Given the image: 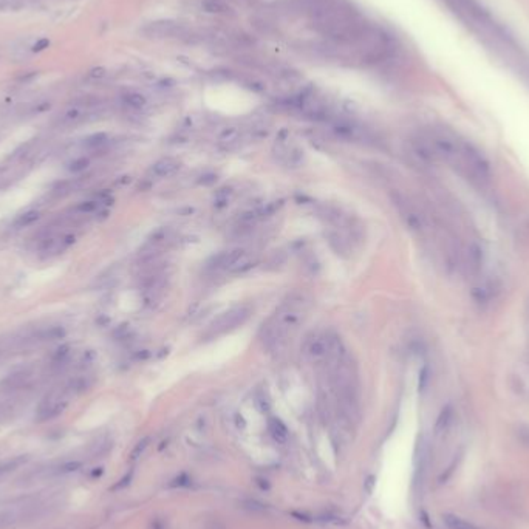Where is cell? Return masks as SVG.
<instances>
[{
    "mask_svg": "<svg viewBox=\"0 0 529 529\" xmlns=\"http://www.w3.org/2000/svg\"><path fill=\"white\" fill-rule=\"evenodd\" d=\"M421 141L424 142L432 161H444L475 184H484L489 181V163L471 142L446 132H432L426 138H421Z\"/></svg>",
    "mask_w": 529,
    "mask_h": 529,
    "instance_id": "obj_1",
    "label": "cell"
},
{
    "mask_svg": "<svg viewBox=\"0 0 529 529\" xmlns=\"http://www.w3.org/2000/svg\"><path fill=\"white\" fill-rule=\"evenodd\" d=\"M339 341L336 339H331L328 334H313L308 341L304 345V353L305 359L311 364H320L325 362L330 358H336L337 361L342 359V356H339Z\"/></svg>",
    "mask_w": 529,
    "mask_h": 529,
    "instance_id": "obj_2",
    "label": "cell"
},
{
    "mask_svg": "<svg viewBox=\"0 0 529 529\" xmlns=\"http://www.w3.org/2000/svg\"><path fill=\"white\" fill-rule=\"evenodd\" d=\"M251 316V308L246 305H237L221 313L217 319H214L206 331L208 336L215 337L220 334H226L239 327H242Z\"/></svg>",
    "mask_w": 529,
    "mask_h": 529,
    "instance_id": "obj_3",
    "label": "cell"
},
{
    "mask_svg": "<svg viewBox=\"0 0 529 529\" xmlns=\"http://www.w3.org/2000/svg\"><path fill=\"white\" fill-rule=\"evenodd\" d=\"M392 200H393L395 206L398 208L405 226L410 231L417 232V234H423L429 228L427 215L423 211H420L410 200H407L404 195L396 194V192L392 194Z\"/></svg>",
    "mask_w": 529,
    "mask_h": 529,
    "instance_id": "obj_4",
    "label": "cell"
},
{
    "mask_svg": "<svg viewBox=\"0 0 529 529\" xmlns=\"http://www.w3.org/2000/svg\"><path fill=\"white\" fill-rule=\"evenodd\" d=\"M246 251L243 248H232L228 251H221L215 255H212L208 261V268L214 271H228L232 273L237 261L243 257Z\"/></svg>",
    "mask_w": 529,
    "mask_h": 529,
    "instance_id": "obj_5",
    "label": "cell"
},
{
    "mask_svg": "<svg viewBox=\"0 0 529 529\" xmlns=\"http://www.w3.org/2000/svg\"><path fill=\"white\" fill-rule=\"evenodd\" d=\"M144 33L150 37H177L184 33V28L177 22L161 20V22H155L145 26Z\"/></svg>",
    "mask_w": 529,
    "mask_h": 529,
    "instance_id": "obj_6",
    "label": "cell"
},
{
    "mask_svg": "<svg viewBox=\"0 0 529 529\" xmlns=\"http://www.w3.org/2000/svg\"><path fill=\"white\" fill-rule=\"evenodd\" d=\"M180 169H181L180 161H177L173 158H161L152 166L150 172L158 178H169V177H173Z\"/></svg>",
    "mask_w": 529,
    "mask_h": 529,
    "instance_id": "obj_7",
    "label": "cell"
},
{
    "mask_svg": "<svg viewBox=\"0 0 529 529\" xmlns=\"http://www.w3.org/2000/svg\"><path fill=\"white\" fill-rule=\"evenodd\" d=\"M333 132L342 139H348V141H356L359 138H362V130L351 124V123H347V121H336L333 126H331Z\"/></svg>",
    "mask_w": 529,
    "mask_h": 529,
    "instance_id": "obj_8",
    "label": "cell"
},
{
    "mask_svg": "<svg viewBox=\"0 0 529 529\" xmlns=\"http://www.w3.org/2000/svg\"><path fill=\"white\" fill-rule=\"evenodd\" d=\"M268 430L277 443H285L288 439V427L285 426V423L280 418H276V417L270 418L268 420Z\"/></svg>",
    "mask_w": 529,
    "mask_h": 529,
    "instance_id": "obj_9",
    "label": "cell"
},
{
    "mask_svg": "<svg viewBox=\"0 0 529 529\" xmlns=\"http://www.w3.org/2000/svg\"><path fill=\"white\" fill-rule=\"evenodd\" d=\"M85 108H87V107L82 105L81 102H74V104H73L70 108H67V111L64 113L62 121H64L65 124H74V123L81 121L82 116H84V113L87 111Z\"/></svg>",
    "mask_w": 529,
    "mask_h": 529,
    "instance_id": "obj_10",
    "label": "cell"
},
{
    "mask_svg": "<svg viewBox=\"0 0 529 529\" xmlns=\"http://www.w3.org/2000/svg\"><path fill=\"white\" fill-rule=\"evenodd\" d=\"M443 521L446 523V526L449 529H478L474 523L455 515V514H444L443 515Z\"/></svg>",
    "mask_w": 529,
    "mask_h": 529,
    "instance_id": "obj_11",
    "label": "cell"
},
{
    "mask_svg": "<svg viewBox=\"0 0 529 529\" xmlns=\"http://www.w3.org/2000/svg\"><path fill=\"white\" fill-rule=\"evenodd\" d=\"M320 217H324L330 224H334V226H344L345 224V217L341 214V211H337L334 208H322L320 211Z\"/></svg>",
    "mask_w": 529,
    "mask_h": 529,
    "instance_id": "obj_12",
    "label": "cell"
},
{
    "mask_svg": "<svg viewBox=\"0 0 529 529\" xmlns=\"http://www.w3.org/2000/svg\"><path fill=\"white\" fill-rule=\"evenodd\" d=\"M28 461V457L26 455H19V457H14L11 460H7L4 463H0V478H2L4 475H7L8 472L23 466L25 463Z\"/></svg>",
    "mask_w": 529,
    "mask_h": 529,
    "instance_id": "obj_13",
    "label": "cell"
},
{
    "mask_svg": "<svg viewBox=\"0 0 529 529\" xmlns=\"http://www.w3.org/2000/svg\"><path fill=\"white\" fill-rule=\"evenodd\" d=\"M123 101H124L126 105H129L130 108H135V110H141V108H144L145 104H147L145 96L141 95V93H136V92L126 93V95L123 96Z\"/></svg>",
    "mask_w": 529,
    "mask_h": 529,
    "instance_id": "obj_14",
    "label": "cell"
},
{
    "mask_svg": "<svg viewBox=\"0 0 529 529\" xmlns=\"http://www.w3.org/2000/svg\"><path fill=\"white\" fill-rule=\"evenodd\" d=\"M450 423H452V410H450L449 407H446V408L439 413V417H438V420H436L435 433H436V435L444 433V432L449 429Z\"/></svg>",
    "mask_w": 529,
    "mask_h": 529,
    "instance_id": "obj_15",
    "label": "cell"
},
{
    "mask_svg": "<svg viewBox=\"0 0 529 529\" xmlns=\"http://www.w3.org/2000/svg\"><path fill=\"white\" fill-rule=\"evenodd\" d=\"M65 336V330L62 327H48L39 333V339L42 341H57Z\"/></svg>",
    "mask_w": 529,
    "mask_h": 529,
    "instance_id": "obj_16",
    "label": "cell"
},
{
    "mask_svg": "<svg viewBox=\"0 0 529 529\" xmlns=\"http://www.w3.org/2000/svg\"><path fill=\"white\" fill-rule=\"evenodd\" d=\"M39 218H41V214H39V212H37V211H30V212L22 214V215L14 221V226H16V228H26V226L36 223Z\"/></svg>",
    "mask_w": 529,
    "mask_h": 529,
    "instance_id": "obj_17",
    "label": "cell"
},
{
    "mask_svg": "<svg viewBox=\"0 0 529 529\" xmlns=\"http://www.w3.org/2000/svg\"><path fill=\"white\" fill-rule=\"evenodd\" d=\"M90 164V160L85 158V157H79V158H74L73 161H70L67 164V169L73 173H79L82 170H85Z\"/></svg>",
    "mask_w": 529,
    "mask_h": 529,
    "instance_id": "obj_18",
    "label": "cell"
},
{
    "mask_svg": "<svg viewBox=\"0 0 529 529\" xmlns=\"http://www.w3.org/2000/svg\"><path fill=\"white\" fill-rule=\"evenodd\" d=\"M107 141H108V136L105 133H95L84 141V145L89 149H98V147H102Z\"/></svg>",
    "mask_w": 529,
    "mask_h": 529,
    "instance_id": "obj_19",
    "label": "cell"
},
{
    "mask_svg": "<svg viewBox=\"0 0 529 529\" xmlns=\"http://www.w3.org/2000/svg\"><path fill=\"white\" fill-rule=\"evenodd\" d=\"M239 138H240V130H239L237 127H226V129L220 133V141H221V142H226V144L236 142Z\"/></svg>",
    "mask_w": 529,
    "mask_h": 529,
    "instance_id": "obj_20",
    "label": "cell"
},
{
    "mask_svg": "<svg viewBox=\"0 0 529 529\" xmlns=\"http://www.w3.org/2000/svg\"><path fill=\"white\" fill-rule=\"evenodd\" d=\"M229 197H231V189H220V191L215 194V198H214V203L217 208H223L228 204L229 201Z\"/></svg>",
    "mask_w": 529,
    "mask_h": 529,
    "instance_id": "obj_21",
    "label": "cell"
},
{
    "mask_svg": "<svg viewBox=\"0 0 529 529\" xmlns=\"http://www.w3.org/2000/svg\"><path fill=\"white\" fill-rule=\"evenodd\" d=\"M203 7L209 13H224L226 10H229L223 2H218V0H208V2L203 4Z\"/></svg>",
    "mask_w": 529,
    "mask_h": 529,
    "instance_id": "obj_22",
    "label": "cell"
},
{
    "mask_svg": "<svg viewBox=\"0 0 529 529\" xmlns=\"http://www.w3.org/2000/svg\"><path fill=\"white\" fill-rule=\"evenodd\" d=\"M149 443H150L149 438H142L141 441H138V444L133 447V450H132V453H130V460H133V461L138 460V458L142 455V453H144V450L147 449Z\"/></svg>",
    "mask_w": 529,
    "mask_h": 529,
    "instance_id": "obj_23",
    "label": "cell"
},
{
    "mask_svg": "<svg viewBox=\"0 0 529 529\" xmlns=\"http://www.w3.org/2000/svg\"><path fill=\"white\" fill-rule=\"evenodd\" d=\"M82 467V463L81 461H67L64 464H61L56 471V474H70V472H74Z\"/></svg>",
    "mask_w": 529,
    "mask_h": 529,
    "instance_id": "obj_24",
    "label": "cell"
},
{
    "mask_svg": "<svg viewBox=\"0 0 529 529\" xmlns=\"http://www.w3.org/2000/svg\"><path fill=\"white\" fill-rule=\"evenodd\" d=\"M68 355H70V351H68V347H67V345L57 348L56 353H54V356H53V364H64V362L67 361Z\"/></svg>",
    "mask_w": 529,
    "mask_h": 529,
    "instance_id": "obj_25",
    "label": "cell"
},
{
    "mask_svg": "<svg viewBox=\"0 0 529 529\" xmlns=\"http://www.w3.org/2000/svg\"><path fill=\"white\" fill-rule=\"evenodd\" d=\"M98 209V201H84L76 206V211L81 214H92Z\"/></svg>",
    "mask_w": 529,
    "mask_h": 529,
    "instance_id": "obj_26",
    "label": "cell"
},
{
    "mask_svg": "<svg viewBox=\"0 0 529 529\" xmlns=\"http://www.w3.org/2000/svg\"><path fill=\"white\" fill-rule=\"evenodd\" d=\"M243 505H245V508H246V509L254 511V512H263L264 509H267V508H264L261 503H258V502H255V500H246Z\"/></svg>",
    "mask_w": 529,
    "mask_h": 529,
    "instance_id": "obj_27",
    "label": "cell"
},
{
    "mask_svg": "<svg viewBox=\"0 0 529 529\" xmlns=\"http://www.w3.org/2000/svg\"><path fill=\"white\" fill-rule=\"evenodd\" d=\"M132 477H133V472L130 471L126 477H123L121 480H120V483H116L115 486H113V490H116V489H123V487H126V486H129L130 484V481H132Z\"/></svg>",
    "mask_w": 529,
    "mask_h": 529,
    "instance_id": "obj_28",
    "label": "cell"
},
{
    "mask_svg": "<svg viewBox=\"0 0 529 529\" xmlns=\"http://www.w3.org/2000/svg\"><path fill=\"white\" fill-rule=\"evenodd\" d=\"M48 47H50V39L44 37V39H39V41H37V42L34 44L33 51H42V50H45V48H48Z\"/></svg>",
    "mask_w": 529,
    "mask_h": 529,
    "instance_id": "obj_29",
    "label": "cell"
},
{
    "mask_svg": "<svg viewBox=\"0 0 529 529\" xmlns=\"http://www.w3.org/2000/svg\"><path fill=\"white\" fill-rule=\"evenodd\" d=\"M257 405H258V408H260L261 412H268V410H270V401H268V398L264 396V395L258 396V398H257Z\"/></svg>",
    "mask_w": 529,
    "mask_h": 529,
    "instance_id": "obj_30",
    "label": "cell"
},
{
    "mask_svg": "<svg viewBox=\"0 0 529 529\" xmlns=\"http://www.w3.org/2000/svg\"><path fill=\"white\" fill-rule=\"evenodd\" d=\"M105 68L104 67H96V68H93L92 71H90V78H93V79H101V78H104L105 76Z\"/></svg>",
    "mask_w": 529,
    "mask_h": 529,
    "instance_id": "obj_31",
    "label": "cell"
},
{
    "mask_svg": "<svg viewBox=\"0 0 529 529\" xmlns=\"http://www.w3.org/2000/svg\"><path fill=\"white\" fill-rule=\"evenodd\" d=\"M215 181H217V175H214V173H208V175L201 177L200 184H203V186H211V184H214Z\"/></svg>",
    "mask_w": 529,
    "mask_h": 529,
    "instance_id": "obj_32",
    "label": "cell"
},
{
    "mask_svg": "<svg viewBox=\"0 0 529 529\" xmlns=\"http://www.w3.org/2000/svg\"><path fill=\"white\" fill-rule=\"evenodd\" d=\"M373 487H374V477L370 475V477L364 481V489H365L367 494H371V492H373Z\"/></svg>",
    "mask_w": 529,
    "mask_h": 529,
    "instance_id": "obj_33",
    "label": "cell"
},
{
    "mask_svg": "<svg viewBox=\"0 0 529 529\" xmlns=\"http://www.w3.org/2000/svg\"><path fill=\"white\" fill-rule=\"evenodd\" d=\"M175 483L172 484V486H186L187 484V481H189V478L186 477V475H181V477H178L177 480H173Z\"/></svg>",
    "mask_w": 529,
    "mask_h": 529,
    "instance_id": "obj_34",
    "label": "cell"
},
{
    "mask_svg": "<svg viewBox=\"0 0 529 529\" xmlns=\"http://www.w3.org/2000/svg\"><path fill=\"white\" fill-rule=\"evenodd\" d=\"M257 483H258V486H260L261 489H270V483H268L267 480H263V478H257Z\"/></svg>",
    "mask_w": 529,
    "mask_h": 529,
    "instance_id": "obj_35",
    "label": "cell"
},
{
    "mask_svg": "<svg viewBox=\"0 0 529 529\" xmlns=\"http://www.w3.org/2000/svg\"><path fill=\"white\" fill-rule=\"evenodd\" d=\"M102 472H104V471H102V467H96V469H95V471L92 472V477H93V478H96V477H101V475H102Z\"/></svg>",
    "mask_w": 529,
    "mask_h": 529,
    "instance_id": "obj_36",
    "label": "cell"
}]
</instances>
